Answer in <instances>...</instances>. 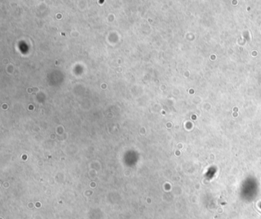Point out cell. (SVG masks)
<instances>
[{
    "label": "cell",
    "instance_id": "6da1fadb",
    "mask_svg": "<svg viewBox=\"0 0 261 219\" xmlns=\"http://www.w3.org/2000/svg\"><path fill=\"white\" fill-rule=\"evenodd\" d=\"M259 206H260V208H261V202H260V205H259Z\"/></svg>",
    "mask_w": 261,
    "mask_h": 219
}]
</instances>
